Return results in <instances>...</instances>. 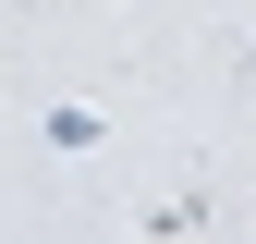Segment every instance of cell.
Wrapping results in <instances>:
<instances>
[{
  "mask_svg": "<svg viewBox=\"0 0 256 244\" xmlns=\"http://www.w3.org/2000/svg\"><path fill=\"white\" fill-rule=\"evenodd\" d=\"M208 208H220V183H183V196H171V208H158V220H146V244H183V232L208 220Z\"/></svg>",
  "mask_w": 256,
  "mask_h": 244,
  "instance_id": "cell-2",
  "label": "cell"
},
{
  "mask_svg": "<svg viewBox=\"0 0 256 244\" xmlns=\"http://www.w3.org/2000/svg\"><path fill=\"white\" fill-rule=\"evenodd\" d=\"M37 146H61V159H98V146H110V110H98V98H49V110H37Z\"/></svg>",
  "mask_w": 256,
  "mask_h": 244,
  "instance_id": "cell-1",
  "label": "cell"
}]
</instances>
